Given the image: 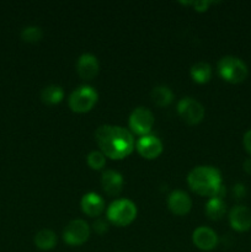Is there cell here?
<instances>
[{"instance_id": "1", "label": "cell", "mask_w": 251, "mask_h": 252, "mask_svg": "<svg viewBox=\"0 0 251 252\" xmlns=\"http://www.w3.org/2000/svg\"><path fill=\"white\" fill-rule=\"evenodd\" d=\"M95 139L105 157L113 160L125 159L134 149L132 133L120 126H100L95 132Z\"/></svg>"}, {"instance_id": "2", "label": "cell", "mask_w": 251, "mask_h": 252, "mask_svg": "<svg viewBox=\"0 0 251 252\" xmlns=\"http://www.w3.org/2000/svg\"><path fill=\"white\" fill-rule=\"evenodd\" d=\"M187 182L194 193L213 198L220 189V172L213 166H197L187 176Z\"/></svg>"}, {"instance_id": "3", "label": "cell", "mask_w": 251, "mask_h": 252, "mask_svg": "<svg viewBox=\"0 0 251 252\" xmlns=\"http://www.w3.org/2000/svg\"><path fill=\"white\" fill-rule=\"evenodd\" d=\"M218 73L225 81L231 84L243 83L248 78V65L240 58L234 56H226L219 61Z\"/></svg>"}, {"instance_id": "4", "label": "cell", "mask_w": 251, "mask_h": 252, "mask_svg": "<svg viewBox=\"0 0 251 252\" xmlns=\"http://www.w3.org/2000/svg\"><path fill=\"white\" fill-rule=\"evenodd\" d=\"M107 219L117 226H127L137 217V207L129 199H117L107 208Z\"/></svg>"}, {"instance_id": "5", "label": "cell", "mask_w": 251, "mask_h": 252, "mask_svg": "<svg viewBox=\"0 0 251 252\" xmlns=\"http://www.w3.org/2000/svg\"><path fill=\"white\" fill-rule=\"evenodd\" d=\"M98 94L93 86L84 85L74 90L69 96V107L73 112H89L96 105Z\"/></svg>"}, {"instance_id": "6", "label": "cell", "mask_w": 251, "mask_h": 252, "mask_svg": "<svg viewBox=\"0 0 251 252\" xmlns=\"http://www.w3.org/2000/svg\"><path fill=\"white\" fill-rule=\"evenodd\" d=\"M177 113L187 125H198L204 117V107L192 97H184L177 103Z\"/></svg>"}, {"instance_id": "7", "label": "cell", "mask_w": 251, "mask_h": 252, "mask_svg": "<svg viewBox=\"0 0 251 252\" xmlns=\"http://www.w3.org/2000/svg\"><path fill=\"white\" fill-rule=\"evenodd\" d=\"M89 236H90V226L81 219L71 220L63 231L64 241L70 246L83 245L88 241Z\"/></svg>"}, {"instance_id": "8", "label": "cell", "mask_w": 251, "mask_h": 252, "mask_svg": "<svg viewBox=\"0 0 251 252\" xmlns=\"http://www.w3.org/2000/svg\"><path fill=\"white\" fill-rule=\"evenodd\" d=\"M154 126V116L149 110L144 107H138L130 113L129 128L133 133L138 135H148Z\"/></svg>"}, {"instance_id": "9", "label": "cell", "mask_w": 251, "mask_h": 252, "mask_svg": "<svg viewBox=\"0 0 251 252\" xmlns=\"http://www.w3.org/2000/svg\"><path fill=\"white\" fill-rule=\"evenodd\" d=\"M135 149L145 159H157L162 153V143L154 135H143L135 143Z\"/></svg>"}, {"instance_id": "10", "label": "cell", "mask_w": 251, "mask_h": 252, "mask_svg": "<svg viewBox=\"0 0 251 252\" xmlns=\"http://www.w3.org/2000/svg\"><path fill=\"white\" fill-rule=\"evenodd\" d=\"M192 241L194 246L202 251H211L218 244V235L216 231L207 226H199L192 234Z\"/></svg>"}, {"instance_id": "11", "label": "cell", "mask_w": 251, "mask_h": 252, "mask_svg": "<svg viewBox=\"0 0 251 252\" xmlns=\"http://www.w3.org/2000/svg\"><path fill=\"white\" fill-rule=\"evenodd\" d=\"M229 223L236 231H248L251 228V211L245 206H235L229 213Z\"/></svg>"}, {"instance_id": "12", "label": "cell", "mask_w": 251, "mask_h": 252, "mask_svg": "<svg viewBox=\"0 0 251 252\" xmlns=\"http://www.w3.org/2000/svg\"><path fill=\"white\" fill-rule=\"evenodd\" d=\"M98 61L95 56L93 54L85 53L80 56L76 63V71H78L79 76L84 80H91L95 78L98 73Z\"/></svg>"}, {"instance_id": "13", "label": "cell", "mask_w": 251, "mask_h": 252, "mask_svg": "<svg viewBox=\"0 0 251 252\" xmlns=\"http://www.w3.org/2000/svg\"><path fill=\"white\" fill-rule=\"evenodd\" d=\"M169 209L176 216H185L191 211L192 201L188 194L182 191H174L170 193L167 199Z\"/></svg>"}, {"instance_id": "14", "label": "cell", "mask_w": 251, "mask_h": 252, "mask_svg": "<svg viewBox=\"0 0 251 252\" xmlns=\"http://www.w3.org/2000/svg\"><path fill=\"white\" fill-rule=\"evenodd\" d=\"M81 209L84 213L89 217L101 216V213L105 209V202H103L102 197L100 194L95 193V192H89V193L84 194L80 202Z\"/></svg>"}, {"instance_id": "15", "label": "cell", "mask_w": 251, "mask_h": 252, "mask_svg": "<svg viewBox=\"0 0 251 252\" xmlns=\"http://www.w3.org/2000/svg\"><path fill=\"white\" fill-rule=\"evenodd\" d=\"M101 185L102 189L108 196H118L122 191L123 177L120 172L115 170H106L101 177Z\"/></svg>"}, {"instance_id": "16", "label": "cell", "mask_w": 251, "mask_h": 252, "mask_svg": "<svg viewBox=\"0 0 251 252\" xmlns=\"http://www.w3.org/2000/svg\"><path fill=\"white\" fill-rule=\"evenodd\" d=\"M57 244V235L49 229H42L34 236V245L39 250H52Z\"/></svg>"}, {"instance_id": "17", "label": "cell", "mask_w": 251, "mask_h": 252, "mask_svg": "<svg viewBox=\"0 0 251 252\" xmlns=\"http://www.w3.org/2000/svg\"><path fill=\"white\" fill-rule=\"evenodd\" d=\"M150 97H152L153 102L155 105L159 106V107H165V106H169L172 102L174 94H172V91L167 86L160 85L153 89Z\"/></svg>"}, {"instance_id": "18", "label": "cell", "mask_w": 251, "mask_h": 252, "mask_svg": "<svg viewBox=\"0 0 251 252\" xmlns=\"http://www.w3.org/2000/svg\"><path fill=\"white\" fill-rule=\"evenodd\" d=\"M64 97V90L58 85H48L42 89L41 98L46 105H57Z\"/></svg>"}, {"instance_id": "19", "label": "cell", "mask_w": 251, "mask_h": 252, "mask_svg": "<svg viewBox=\"0 0 251 252\" xmlns=\"http://www.w3.org/2000/svg\"><path fill=\"white\" fill-rule=\"evenodd\" d=\"M191 76L196 83L204 84L208 83L212 78V68L206 62H198L191 68Z\"/></svg>"}, {"instance_id": "20", "label": "cell", "mask_w": 251, "mask_h": 252, "mask_svg": "<svg viewBox=\"0 0 251 252\" xmlns=\"http://www.w3.org/2000/svg\"><path fill=\"white\" fill-rule=\"evenodd\" d=\"M225 203L223 199L219 198H211L207 202L206 206V214L212 220H219L225 214Z\"/></svg>"}, {"instance_id": "21", "label": "cell", "mask_w": 251, "mask_h": 252, "mask_svg": "<svg viewBox=\"0 0 251 252\" xmlns=\"http://www.w3.org/2000/svg\"><path fill=\"white\" fill-rule=\"evenodd\" d=\"M43 37V32L39 27L36 26H29L25 27L21 31V38L22 41L27 42V43H36L39 42Z\"/></svg>"}, {"instance_id": "22", "label": "cell", "mask_w": 251, "mask_h": 252, "mask_svg": "<svg viewBox=\"0 0 251 252\" xmlns=\"http://www.w3.org/2000/svg\"><path fill=\"white\" fill-rule=\"evenodd\" d=\"M88 160L89 166L93 170H100L105 166L106 164V157L102 152H97V150H94L86 158Z\"/></svg>"}, {"instance_id": "23", "label": "cell", "mask_w": 251, "mask_h": 252, "mask_svg": "<svg viewBox=\"0 0 251 252\" xmlns=\"http://www.w3.org/2000/svg\"><path fill=\"white\" fill-rule=\"evenodd\" d=\"M93 229L96 234L102 235L108 230V224L103 219H96V221H94L93 224Z\"/></svg>"}, {"instance_id": "24", "label": "cell", "mask_w": 251, "mask_h": 252, "mask_svg": "<svg viewBox=\"0 0 251 252\" xmlns=\"http://www.w3.org/2000/svg\"><path fill=\"white\" fill-rule=\"evenodd\" d=\"M233 194L235 196V198L240 199L243 197H245L246 194V187L243 184H236L233 186Z\"/></svg>"}, {"instance_id": "25", "label": "cell", "mask_w": 251, "mask_h": 252, "mask_svg": "<svg viewBox=\"0 0 251 252\" xmlns=\"http://www.w3.org/2000/svg\"><path fill=\"white\" fill-rule=\"evenodd\" d=\"M243 143H244V147H245L246 152L251 155V129H249L248 132L244 134Z\"/></svg>"}, {"instance_id": "26", "label": "cell", "mask_w": 251, "mask_h": 252, "mask_svg": "<svg viewBox=\"0 0 251 252\" xmlns=\"http://www.w3.org/2000/svg\"><path fill=\"white\" fill-rule=\"evenodd\" d=\"M189 4H191L192 6H193L194 9L197 10V11H206V10L208 9V6L212 4V2H209V1H194V2H189Z\"/></svg>"}, {"instance_id": "27", "label": "cell", "mask_w": 251, "mask_h": 252, "mask_svg": "<svg viewBox=\"0 0 251 252\" xmlns=\"http://www.w3.org/2000/svg\"><path fill=\"white\" fill-rule=\"evenodd\" d=\"M243 167H244V170L248 172V174H251V158H248V159L244 161Z\"/></svg>"}]
</instances>
